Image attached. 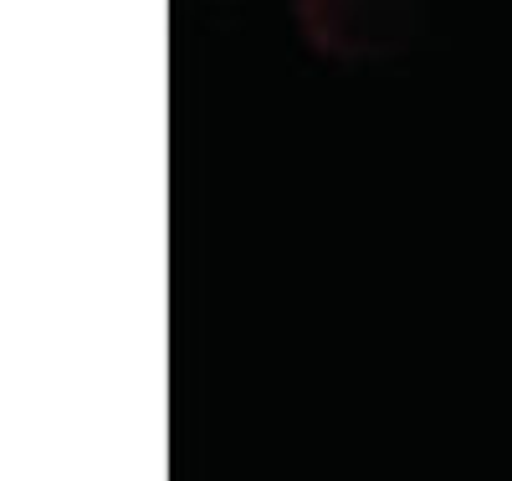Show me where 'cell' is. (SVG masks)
Masks as SVG:
<instances>
[{
	"label": "cell",
	"instance_id": "1",
	"mask_svg": "<svg viewBox=\"0 0 512 481\" xmlns=\"http://www.w3.org/2000/svg\"><path fill=\"white\" fill-rule=\"evenodd\" d=\"M297 31L328 62H390L400 57L415 31V0H292Z\"/></svg>",
	"mask_w": 512,
	"mask_h": 481
}]
</instances>
